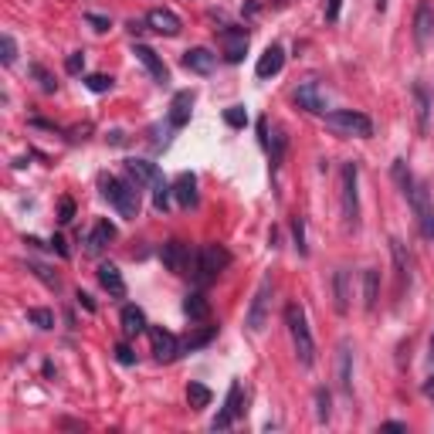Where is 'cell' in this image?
Here are the masks:
<instances>
[{"instance_id": "5bb4252c", "label": "cell", "mask_w": 434, "mask_h": 434, "mask_svg": "<svg viewBox=\"0 0 434 434\" xmlns=\"http://www.w3.org/2000/svg\"><path fill=\"white\" fill-rule=\"evenodd\" d=\"M336 383L343 393H353V346L350 339L339 343V353H336Z\"/></svg>"}, {"instance_id": "836d02e7", "label": "cell", "mask_w": 434, "mask_h": 434, "mask_svg": "<svg viewBox=\"0 0 434 434\" xmlns=\"http://www.w3.org/2000/svg\"><path fill=\"white\" fill-rule=\"evenodd\" d=\"M292 238H295V252L306 258L309 248H306V224H302V217H292Z\"/></svg>"}, {"instance_id": "8d00e7d4", "label": "cell", "mask_w": 434, "mask_h": 434, "mask_svg": "<svg viewBox=\"0 0 434 434\" xmlns=\"http://www.w3.org/2000/svg\"><path fill=\"white\" fill-rule=\"evenodd\" d=\"M85 85H88L92 92H98V95H102V92H109V88H113V78H109V75H88V78H85Z\"/></svg>"}, {"instance_id": "484cf974", "label": "cell", "mask_w": 434, "mask_h": 434, "mask_svg": "<svg viewBox=\"0 0 434 434\" xmlns=\"http://www.w3.org/2000/svg\"><path fill=\"white\" fill-rule=\"evenodd\" d=\"M119 319H123V333H126V336H140L143 329H146V316H143V309H136V306H126Z\"/></svg>"}, {"instance_id": "f1b7e54d", "label": "cell", "mask_w": 434, "mask_h": 434, "mask_svg": "<svg viewBox=\"0 0 434 434\" xmlns=\"http://www.w3.org/2000/svg\"><path fill=\"white\" fill-rule=\"evenodd\" d=\"M28 319L38 326V329H55V312L51 309H28Z\"/></svg>"}, {"instance_id": "d590c367", "label": "cell", "mask_w": 434, "mask_h": 434, "mask_svg": "<svg viewBox=\"0 0 434 434\" xmlns=\"http://www.w3.org/2000/svg\"><path fill=\"white\" fill-rule=\"evenodd\" d=\"M224 123L231 129H244V123H248V113H244L241 105H234V109H227V113H224Z\"/></svg>"}, {"instance_id": "44dd1931", "label": "cell", "mask_w": 434, "mask_h": 434, "mask_svg": "<svg viewBox=\"0 0 434 434\" xmlns=\"http://www.w3.org/2000/svg\"><path fill=\"white\" fill-rule=\"evenodd\" d=\"M126 173H129V177H133L136 183H150V187L163 183V177H160L156 163H150V160H126Z\"/></svg>"}, {"instance_id": "cb8c5ba5", "label": "cell", "mask_w": 434, "mask_h": 434, "mask_svg": "<svg viewBox=\"0 0 434 434\" xmlns=\"http://www.w3.org/2000/svg\"><path fill=\"white\" fill-rule=\"evenodd\" d=\"M380 302V272L377 268H366L363 272V306L366 312H373Z\"/></svg>"}, {"instance_id": "83f0119b", "label": "cell", "mask_w": 434, "mask_h": 434, "mask_svg": "<svg viewBox=\"0 0 434 434\" xmlns=\"http://www.w3.org/2000/svg\"><path fill=\"white\" fill-rule=\"evenodd\" d=\"M210 397H214V393H210L204 383L190 380V387H187V401H190V407H194V410H204V407L210 404Z\"/></svg>"}, {"instance_id": "3957f363", "label": "cell", "mask_w": 434, "mask_h": 434, "mask_svg": "<svg viewBox=\"0 0 434 434\" xmlns=\"http://www.w3.org/2000/svg\"><path fill=\"white\" fill-rule=\"evenodd\" d=\"M140 183H126L119 180V177H105L102 180V197L113 204L126 221H136L140 217V190H136Z\"/></svg>"}, {"instance_id": "ab89813d", "label": "cell", "mask_w": 434, "mask_h": 434, "mask_svg": "<svg viewBox=\"0 0 434 434\" xmlns=\"http://www.w3.org/2000/svg\"><path fill=\"white\" fill-rule=\"evenodd\" d=\"M65 68H68V75H78V71L85 68V51H75V55H68Z\"/></svg>"}, {"instance_id": "2e32d148", "label": "cell", "mask_w": 434, "mask_h": 434, "mask_svg": "<svg viewBox=\"0 0 434 434\" xmlns=\"http://www.w3.org/2000/svg\"><path fill=\"white\" fill-rule=\"evenodd\" d=\"M183 68L194 71V75H210V71L217 68V55L210 48H190L183 55Z\"/></svg>"}, {"instance_id": "ee69618b", "label": "cell", "mask_w": 434, "mask_h": 434, "mask_svg": "<svg viewBox=\"0 0 434 434\" xmlns=\"http://www.w3.org/2000/svg\"><path fill=\"white\" fill-rule=\"evenodd\" d=\"M380 431H407V424H404V420H383V424H380Z\"/></svg>"}, {"instance_id": "7bdbcfd3", "label": "cell", "mask_w": 434, "mask_h": 434, "mask_svg": "<svg viewBox=\"0 0 434 434\" xmlns=\"http://www.w3.org/2000/svg\"><path fill=\"white\" fill-rule=\"evenodd\" d=\"M339 7L343 0H326V21H339Z\"/></svg>"}, {"instance_id": "8992f818", "label": "cell", "mask_w": 434, "mask_h": 434, "mask_svg": "<svg viewBox=\"0 0 434 434\" xmlns=\"http://www.w3.org/2000/svg\"><path fill=\"white\" fill-rule=\"evenodd\" d=\"M272 292H275V281H272V275H265V279L258 281V289H254L252 309H248V319H244V326H248L252 333H262V329H265L268 306H272Z\"/></svg>"}, {"instance_id": "b9f144b4", "label": "cell", "mask_w": 434, "mask_h": 434, "mask_svg": "<svg viewBox=\"0 0 434 434\" xmlns=\"http://www.w3.org/2000/svg\"><path fill=\"white\" fill-rule=\"evenodd\" d=\"M85 21H88L95 31H109V28H113V24H109V17H102V14H85Z\"/></svg>"}, {"instance_id": "6da1fadb", "label": "cell", "mask_w": 434, "mask_h": 434, "mask_svg": "<svg viewBox=\"0 0 434 434\" xmlns=\"http://www.w3.org/2000/svg\"><path fill=\"white\" fill-rule=\"evenodd\" d=\"M285 326H289V336H292L299 363L312 366L316 363V339H312V329H309L306 309L299 306V302H289V306H285Z\"/></svg>"}, {"instance_id": "9c48e42d", "label": "cell", "mask_w": 434, "mask_h": 434, "mask_svg": "<svg viewBox=\"0 0 434 434\" xmlns=\"http://www.w3.org/2000/svg\"><path fill=\"white\" fill-rule=\"evenodd\" d=\"M194 254L197 252H190V244H183V241H167L163 252H160V258H163V265H167L173 275H187V268H194Z\"/></svg>"}, {"instance_id": "e575fe53", "label": "cell", "mask_w": 434, "mask_h": 434, "mask_svg": "<svg viewBox=\"0 0 434 434\" xmlns=\"http://www.w3.org/2000/svg\"><path fill=\"white\" fill-rule=\"evenodd\" d=\"M272 150V167H281V156H285V133H275V140L268 143Z\"/></svg>"}, {"instance_id": "7a4b0ae2", "label": "cell", "mask_w": 434, "mask_h": 434, "mask_svg": "<svg viewBox=\"0 0 434 434\" xmlns=\"http://www.w3.org/2000/svg\"><path fill=\"white\" fill-rule=\"evenodd\" d=\"M322 119H326V129H333L336 136H346V140H370L373 136V119L356 113V109H333Z\"/></svg>"}, {"instance_id": "4dcf8cb0", "label": "cell", "mask_w": 434, "mask_h": 434, "mask_svg": "<svg viewBox=\"0 0 434 434\" xmlns=\"http://www.w3.org/2000/svg\"><path fill=\"white\" fill-rule=\"evenodd\" d=\"M31 75H34V78H38V85H41V92H55L58 88V82H55V75H51V71L44 68V65H31Z\"/></svg>"}, {"instance_id": "60d3db41", "label": "cell", "mask_w": 434, "mask_h": 434, "mask_svg": "<svg viewBox=\"0 0 434 434\" xmlns=\"http://www.w3.org/2000/svg\"><path fill=\"white\" fill-rule=\"evenodd\" d=\"M115 360H119V363H136V353H133V350H129V346H126V343H119V346H115Z\"/></svg>"}, {"instance_id": "e0dca14e", "label": "cell", "mask_w": 434, "mask_h": 434, "mask_svg": "<svg viewBox=\"0 0 434 434\" xmlns=\"http://www.w3.org/2000/svg\"><path fill=\"white\" fill-rule=\"evenodd\" d=\"M281 65H285V48L281 44H268L265 55L258 58V65H254V75L258 78H272V75H279Z\"/></svg>"}, {"instance_id": "ac0fdd59", "label": "cell", "mask_w": 434, "mask_h": 434, "mask_svg": "<svg viewBox=\"0 0 434 434\" xmlns=\"http://www.w3.org/2000/svg\"><path fill=\"white\" fill-rule=\"evenodd\" d=\"M98 285L113 299H126V281H123V272L113 265V262H102L98 265Z\"/></svg>"}, {"instance_id": "5b68a950", "label": "cell", "mask_w": 434, "mask_h": 434, "mask_svg": "<svg viewBox=\"0 0 434 434\" xmlns=\"http://www.w3.org/2000/svg\"><path fill=\"white\" fill-rule=\"evenodd\" d=\"M227 265H231V252H227V248H221V244H204V248L194 254V279L200 281V285H207V281L217 279Z\"/></svg>"}, {"instance_id": "d6986e66", "label": "cell", "mask_w": 434, "mask_h": 434, "mask_svg": "<svg viewBox=\"0 0 434 434\" xmlns=\"http://www.w3.org/2000/svg\"><path fill=\"white\" fill-rule=\"evenodd\" d=\"M431 34H434V7L424 0L418 7V14H414V41H418V48L431 41Z\"/></svg>"}, {"instance_id": "f6af8a7d", "label": "cell", "mask_w": 434, "mask_h": 434, "mask_svg": "<svg viewBox=\"0 0 434 434\" xmlns=\"http://www.w3.org/2000/svg\"><path fill=\"white\" fill-rule=\"evenodd\" d=\"M51 244H55V248H58V254H61V258H68V248H65V241H61V238H55V241H51Z\"/></svg>"}, {"instance_id": "74e56055", "label": "cell", "mask_w": 434, "mask_h": 434, "mask_svg": "<svg viewBox=\"0 0 434 434\" xmlns=\"http://www.w3.org/2000/svg\"><path fill=\"white\" fill-rule=\"evenodd\" d=\"M153 190H156V194H153V207L156 210H167L170 207V187H167V183H156Z\"/></svg>"}, {"instance_id": "603a6c76", "label": "cell", "mask_w": 434, "mask_h": 434, "mask_svg": "<svg viewBox=\"0 0 434 434\" xmlns=\"http://www.w3.org/2000/svg\"><path fill=\"white\" fill-rule=\"evenodd\" d=\"M115 238V224L113 221H98L92 227V234H88V254H102V248Z\"/></svg>"}, {"instance_id": "1f68e13d", "label": "cell", "mask_w": 434, "mask_h": 434, "mask_svg": "<svg viewBox=\"0 0 434 434\" xmlns=\"http://www.w3.org/2000/svg\"><path fill=\"white\" fill-rule=\"evenodd\" d=\"M14 58H17V41L4 31V34H0V61H4V65H14Z\"/></svg>"}, {"instance_id": "7c38bea8", "label": "cell", "mask_w": 434, "mask_h": 434, "mask_svg": "<svg viewBox=\"0 0 434 434\" xmlns=\"http://www.w3.org/2000/svg\"><path fill=\"white\" fill-rule=\"evenodd\" d=\"M146 24H150L156 34H167V38H177V34H180V28H183L180 17L173 14L170 7H153V11L146 14Z\"/></svg>"}, {"instance_id": "7402d4cb", "label": "cell", "mask_w": 434, "mask_h": 434, "mask_svg": "<svg viewBox=\"0 0 434 434\" xmlns=\"http://www.w3.org/2000/svg\"><path fill=\"white\" fill-rule=\"evenodd\" d=\"M333 306H336L339 316H346L350 312V272L346 268H339V272H333Z\"/></svg>"}, {"instance_id": "bcb514c9", "label": "cell", "mask_w": 434, "mask_h": 434, "mask_svg": "<svg viewBox=\"0 0 434 434\" xmlns=\"http://www.w3.org/2000/svg\"><path fill=\"white\" fill-rule=\"evenodd\" d=\"M424 393H428V397H434V377L428 380V383H424Z\"/></svg>"}, {"instance_id": "4316f807", "label": "cell", "mask_w": 434, "mask_h": 434, "mask_svg": "<svg viewBox=\"0 0 434 434\" xmlns=\"http://www.w3.org/2000/svg\"><path fill=\"white\" fill-rule=\"evenodd\" d=\"M414 92V102H418V123H420V129H428V115H431V95H428V88L424 85H414L410 88Z\"/></svg>"}, {"instance_id": "30bf717a", "label": "cell", "mask_w": 434, "mask_h": 434, "mask_svg": "<svg viewBox=\"0 0 434 434\" xmlns=\"http://www.w3.org/2000/svg\"><path fill=\"white\" fill-rule=\"evenodd\" d=\"M150 339H153V353H156V360H160V363H173V360L180 356V343H177L173 333L153 326V329H150Z\"/></svg>"}, {"instance_id": "52a82bcc", "label": "cell", "mask_w": 434, "mask_h": 434, "mask_svg": "<svg viewBox=\"0 0 434 434\" xmlns=\"http://www.w3.org/2000/svg\"><path fill=\"white\" fill-rule=\"evenodd\" d=\"M244 391H241V383L234 380L231 383V391H227L224 397V407H221V414L210 420V431H227V428H234V420L241 418V410H244Z\"/></svg>"}, {"instance_id": "ba28073f", "label": "cell", "mask_w": 434, "mask_h": 434, "mask_svg": "<svg viewBox=\"0 0 434 434\" xmlns=\"http://www.w3.org/2000/svg\"><path fill=\"white\" fill-rule=\"evenodd\" d=\"M292 98H295V105L299 109H306V113H312V115H326V92H322V85L316 82V78H309V82H302L299 88L292 92Z\"/></svg>"}, {"instance_id": "f546056e", "label": "cell", "mask_w": 434, "mask_h": 434, "mask_svg": "<svg viewBox=\"0 0 434 434\" xmlns=\"http://www.w3.org/2000/svg\"><path fill=\"white\" fill-rule=\"evenodd\" d=\"M329 404H333V401H329V391H326V387H319V391H316V418H319V424H326V420L333 418Z\"/></svg>"}, {"instance_id": "f35d334b", "label": "cell", "mask_w": 434, "mask_h": 434, "mask_svg": "<svg viewBox=\"0 0 434 434\" xmlns=\"http://www.w3.org/2000/svg\"><path fill=\"white\" fill-rule=\"evenodd\" d=\"M71 217H75V200H71V197H61V207H58V221H61V224H71Z\"/></svg>"}, {"instance_id": "9a60e30c", "label": "cell", "mask_w": 434, "mask_h": 434, "mask_svg": "<svg viewBox=\"0 0 434 434\" xmlns=\"http://www.w3.org/2000/svg\"><path fill=\"white\" fill-rule=\"evenodd\" d=\"M221 41H224V58H227V61H241L244 51H248V31L231 24V28L221 31Z\"/></svg>"}, {"instance_id": "ffe728a7", "label": "cell", "mask_w": 434, "mask_h": 434, "mask_svg": "<svg viewBox=\"0 0 434 434\" xmlns=\"http://www.w3.org/2000/svg\"><path fill=\"white\" fill-rule=\"evenodd\" d=\"M173 197H177L180 207H197L200 194H197V177L194 173H180V177L173 180Z\"/></svg>"}, {"instance_id": "4fadbf2b", "label": "cell", "mask_w": 434, "mask_h": 434, "mask_svg": "<svg viewBox=\"0 0 434 434\" xmlns=\"http://www.w3.org/2000/svg\"><path fill=\"white\" fill-rule=\"evenodd\" d=\"M190 109H194V92L190 88H183V92H177L173 95V102H170V129H183L187 123H190Z\"/></svg>"}, {"instance_id": "d6a6232c", "label": "cell", "mask_w": 434, "mask_h": 434, "mask_svg": "<svg viewBox=\"0 0 434 434\" xmlns=\"http://www.w3.org/2000/svg\"><path fill=\"white\" fill-rule=\"evenodd\" d=\"M28 272H34L38 279L48 285V289H61V281H58V275H51V268H44L41 262H28Z\"/></svg>"}, {"instance_id": "d4e9b609", "label": "cell", "mask_w": 434, "mask_h": 434, "mask_svg": "<svg viewBox=\"0 0 434 434\" xmlns=\"http://www.w3.org/2000/svg\"><path fill=\"white\" fill-rule=\"evenodd\" d=\"M183 312L190 316L194 322H204L210 316V302H207V295L204 292H190L187 299H183Z\"/></svg>"}, {"instance_id": "8fae6325", "label": "cell", "mask_w": 434, "mask_h": 434, "mask_svg": "<svg viewBox=\"0 0 434 434\" xmlns=\"http://www.w3.org/2000/svg\"><path fill=\"white\" fill-rule=\"evenodd\" d=\"M133 55H136V58L143 61V65H146V71L153 75V82H156V85H167V82H170V68L163 65V58L156 55L150 44H133Z\"/></svg>"}, {"instance_id": "7dc6e473", "label": "cell", "mask_w": 434, "mask_h": 434, "mask_svg": "<svg viewBox=\"0 0 434 434\" xmlns=\"http://www.w3.org/2000/svg\"><path fill=\"white\" fill-rule=\"evenodd\" d=\"M431 241H434V231H431Z\"/></svg>"}, {"instance_id": "277c9868", "label": "cell", "mask_w": 434, "mask_h": 434, "mask_svg": "<svg viewBox=\"0 0 434 434\" xmlns=\"http://www.w3.org/2000/svg\"><path fill=\"white\" fill-rule=\"evenodd\" d=\"M339 200H343V224L356 231L360 227V167L346 163L339 173Z\"/></svg>"}]
</instances>
